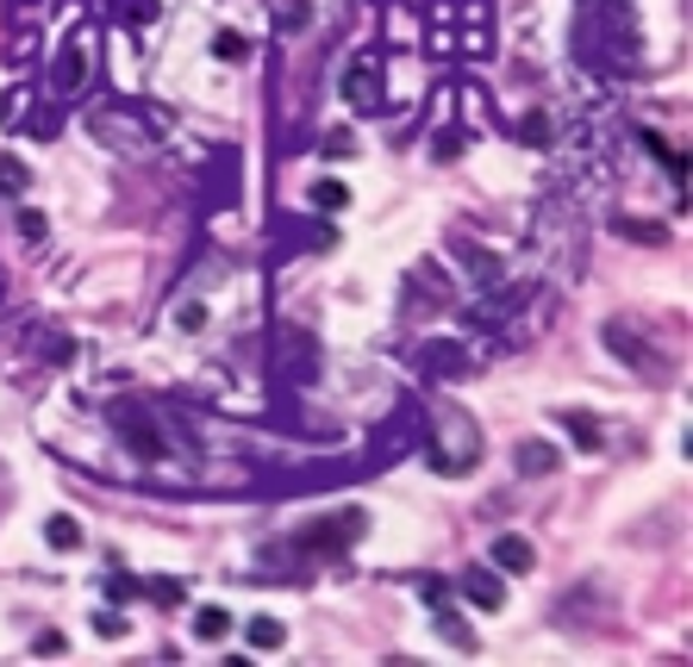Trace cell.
<instances>
[{
    "mask_svg": "<svg viewBox=\"0 0 693 667\" xmlns=\"http://www.w3.org/2000/svg\"><path fill=\"white\" fill-rule=\"evenodd\" d=\"M100 424L119 449L125 480L163 487V493H212V487H244L251 462L226 443V431L182 412L163 393H113L100 405Z\"/></svg>",
    "mask_w": 693,
    "mask_h": 667,
    "instance_id": "cell-1",
    "label": "cell"
},
{
    "mask_svg": "<svg viewBox=\"0 0 693 667\" xmlns=\"http://www.w3.org/2000/svg\"><path fill=\"white\" fill-rule=\"evenodd\" d=\"M569 51H575L581 76L637 81L644 69H650V38H644V13H637V0H575Z\"/></svg>",
    "mask_w": 693,
    "mask_h": 667,
    "instance_id": "cell-2",
    "label": "cell"
},
{
    "mask_svg": "<svg viewBox=\"0 0 693 667\" xmlns=\"http://www.w3.org/2000/svg\"><path fill=\"white\" fill-rule=\"evenodd\" d=\"M369 531V512H331V518H307V524H294L288 536H275V543H263V555H256L251 580H307V574L319 568H338L350 549H356V536Z\"/></svg>",
    "mask_w": 693,
    "mask_h": 667,
    "instance_id": "cell-3",
    "label": "cell"
},
{
    "mask_svg": "<svg viewBox=\"0 0 693 667\" xmlns=\"http://www.w3.org/2000/svg\"><path fill=\"white\" fill-rule=\"evenodd\" d=\"M419 44L431 57L487 63L494 57V7L487 0H431L425 25H419Z\"/></svg>",
    "mask_w": 693,
    "mask_h": 667,
    "instance_id": "cell-4",
    "label": "cell"
},
{
    "mask_svg": "<svg viewBox=\"0 0 693 667\" xmlns=\"http://www.w3.org/2000/svg\"><path fill=\"white\" fill-rule=\"evenodd\" d=\"M88 132H95L107 151L144 163V156H163V144L175 137V113L156 107V100H107V107L88 113Z\"/></svg>",
    "mask_w": 693,
    "mask_h": 667,
    "instance_id": "cell-5",
    "label": "cell"
},
{
    "mask_svg": "<svg viewBox=\"0 0 693 667\" xmlns=\"http://www.w3.org/2000/svg\"><path fill=\"white\" fill-rule=\"evenodd\" d=\"M100 81V25H69L63 51L44 69V100L51 107H81Z\"/></svg>",
    "mask_w": 693,
    "mask_h": 667,
    "instance_id": "cell-6",
    "label": "cell"
},
{
    "mask_svg": "<svg viewBox=\"0 0 693 667\" xmlns=\"http://www.w3.org/2000/svg\"><path fill=\"white\" fill-rule=\"evenodd\" d=\"M419 456H425L431 475H469V468L482 462V431H475V419H462V412L438 405L431 424L419 431Z\"/></svg>",
    "mask_w": 693,
    "mask_h": 667,
    "instance_id": "cell-7",
    "label": "cell"
},
{
    "mask_svg": "<svg viewBox=\"0 0 693 667\" xmlns=\"http://www.w3.org/2000/svg\"><path fill=\"white\" fill-rule=\"evenodd\" d=\"M487 356L469 337H419L413 344V368H419L425 381H469Z\"/></svg>",
    "mask_w": 693,
    "mask_h": 667,
    "instance_id": "cell-8",
    "label": "cell"
},
{
    "mask_svg": "<svg viewBox=\"0 0 693 667\" xmlns=\"http://www.w3.org/2000/svg\"><path fill=\"white\" fill-rule=\"evenodd\" d=\"M600 344L613 349V356H618L625 368H637L644 381H669V356H656V349H650V337H644V324H637V319H613L606 331H600Z\"/></svg>",
    "mask_w": 693,
    "mask_h": 667,
    "instance_id": "cell-9",
    "label": "cell"
},
{
    "mask_svg": "<svg viewBox=\"0 0 693 667\" xmlns=\"http://www.w3.org/2000/svg\"><path fill=\"white\" fill-rule=\"evenodd\" d=\"M382 76H387V57H382V51H356V57H350V69H344L350 113H387V107H394V100H387V88H382Z\"/></svg>",
    "mask_w": 693,
    "mask_h": 667,
    "instance_id": "cell-10",
    "label": "cell"
},
{
    "mask_svg": "<svg viewBox=\"0 0 693 667\" xmlns=\"http://www.w3.org/2000/svg\"><path fill=\"white\" fill-rule=\"evenodd\" d=\"M419 587V599L431 605V624H438V636L450 648H475V630L462 624V611H457V587L443 580V574H425V580H413Z\"/></svg>",
    "mask_w": 693,
    "mask_h": 667,
    "instance_id": "cell-11",
    "label": "cell"
},
{
    "mask_svg": "<svg viewBox=\"0 0 693 667\" xmlns=\"http://www.w3.org/2000/svg\"><path fill=\"white\" fill-rule=\"evenodd\" d=\"M275 356H282V381L288 387H307L319 368H326V356H319V337L312 331H300V324H288L282 337H275Z\"/></svg>",
    "mask_w": 693,
    "mask_h": 667,
    "instance_id": "cell-12",
    "label": "cell"
},
{
    "mask_svg": "<svg viewBox=\"0 0 693 667\" xmlns=\"http://www.w3.org/2000/svg\"><path fill=\"white\" fill-rule=\"evenodd\" d=\"M450 587H457L475 611H501L506 605V587H501V574H494V568H462Z\"/></svg>",
    "mask_w": 693,
    "mask_h": 667,
    "instance_id": "cell-13",
    "label": "cell"
},
{
    "mask_svg": "<svg viewBox=\"0 0 693 667\" xmlns=\"http://www.w3.org/2000/svg\"><path fill=\"white\" fill-rule=\"evenodd\" d=\"M513 468H519V475H531V480H538V475H557V468H562V456H557V449H550V443L525 437L519 449H513Z\"/></svg>",
    "mask_w": 693,
    "mask_h": 667,
    "instance_id": "cell-14",
    "label": "cell"
},
{
    "mask_svg": "<svg viewBox=\"0 0 693 667\" xmlns=\"http://www.w3.org/2000/svg\"><path fill=\"white\" fill-rule=\"evenodd\" d=\"M494 568H506V574H525V568H538V549L525 543V536H494Z\"/></svg>",
    "mask_w": 693,
    "mask_h": 667,
    "instance_id": "cell-15",
    "label": "cell"
},
{
    "mask_svg": "<svg viewBox=\"0 0 693 667\" xmlns=\"http://www.w3.org/2000/svg\"><path fill=\"white\" fill-rule=\"evenodd\" d=\"M107 13H113L119 25H132V32H144V25H156V0H100Z\"/></svg>",
    "mask_w": 693,
    "mask_h": 667,
    "instance_id": "cell-16",
    "label": "cell"
},
{
    "mask_svg": "<svg viewBox=\"0 0 693 667\" xmlns=\"http://www.w3.org/2000/svg\"><path fill=\"white\" fill-rule=\"evenodd\" d=\"M194 636H200V643H226L231 636V611L226 605H200L194 611Z\"/></svg>",
    "mask_w": 693,
    "mask_h": 667,
    "instance_id": "cell-17",
    "label": "cell"
},
{
    "mask_svg": "<svg viewBox=\"0 0 693 667\" xmlns=\"http://www.w3.org/2000/svg\"><path fill=\"white\" fill-rule=\"evenodd\" d=\"M244 636H251V648H282V643H288L282 618H270V611H256L251 624H244Z\"/></svg>",
    "mask_w": 693,
    "mask_h": 667,
    "instance_id": "cell-18",
    "label": "cell"
},
{
    "mask_svg": "<svg viewBox=\"0 0 693 667\" xmlns=\"http://www.w3.org/2000/svg\"><path fill=\"white\" fill-rule=\"evenodd\" d=\"M25 188H32V169H25V163H13V156H0V200H13V207H20Z\"/></svg>",
    "mask_w": 693,
    "mask_h": 667,
    "instance_id": "cell-19",
    "label": "cell"
},
{
    "mask_svg": "<svg viewBox=\"0 0 693 667\" xmlns=\"http://www.w3.org/2000/svg\"><path fill=\"white\" fill-rule=\"evenodd\" d=\"M44 543H51V549H81V524L69 512L44 518Z\"/></svg>",
    "mask_w": 693,
    "mask_h": 667,
    "instance_id": "cell-20",
    "label": "cell"
},
{
    "mask_svg": "<svg viewBox=\"0 0 693 667\" xmlns=\"http://www.w3.org/2000/svg\"><path fill=\"white\" fill-rule=\"evenodd\" d=\"M562 424H569V437H575L581 449H606V437H600V419H594V412H562Z\"/></svg>",
    "mask_w": 693,
    "mask_h": 667,
    "instance_id": "cell-21",
    "label": "cell"
},
{
    "mask_svg": "<svg viewBox=\"0 0 693 667\" xmlns=\"http://www.w3.org/2000/svg\"><path fill=\"white\" fill-rule=\"evenodd\" d=\"M100 592H107V599H119V605H125V599H138V592H144V587H138V580H132V574H125V568H107V574H100Z\"/></svg>",
    "mask_w": 693,
    "mask_h": 667,
    "instance_id": "cell-22",
    "label": "cell"
},
{
    "mask_svg": "<svg viewBox=\"0 0 693 667\" xmlns=\"http://www.w3.org/2000/svg\"><path fill=\"white\" fill-rule=\"evenodd\" d=\"M312 207L344 212V207H350V188H344V181H312Z\"/></svg>",
    "mask_w": 693,
    "mask_h": 667,
    "instance_id": "cell-23",
    "label": "cell"
},
{
    "mask_svg": "<svg viewBox=\"0 0 693 667\" xmlns=\"http://www.w3.org/2000/svg\"><path fill=\"white\" fill-rule=\"evenodd\" d=\"M13 231H20L25 244H44V231H51V219H44V212H32V207H20V212H13Z\"/></svg>",
    "mask_w": 693,
    "mask_h": 667,
    "instance_id": "cell-24",
    "label": "cell"
},
{
    "mask_svg": "<svg viewBox=\"0 0 693 667\" xmlns=\"http://www.w3.org/2000/svg\"><path fill=\"white\" fill-rule=\"evenodd\" d=\"M32 57H38V32H32V25H25L20 38L7 44V63H13V69H25V63H32Z\"/></svg>",
    "mask_w": 693,
    "mask_h": 667,
    "instance_id": "cell-25",
    "label": "cell"
},
{
    "mask_svg": "<svg viewBox=\"0 0 693 667\" xmlns=\"http://www.w3.org/2000/svg\"><path fill=\"white\" fill-rule=\"evenodd\" d=\"M144 592H151L156 605L169 611V605H182V599H188V587H182V580H144Z\"/></svg>",
    "mask_w": 693,
    "mask_h": 667,
    "instance_id": "cell-26",
    "label": "cell"
},
{
    "mask_svg": "<svg viewBox=\"0 0 693 667\" xmlns=\"http://www.w3.org/2000/svg\"><path fill=\"white\" fill-rule=\"evenodd\" d=\"M513 132H519L525 144H550V137H557V132H550V119H543V113H525L519 125H513Z\"/></svg>",
    "mask_w": 693,
    "mask_h": 667,
    "instance_id": "cell-27",
    "label": "cell"
},
{
    "mask_svg": "<svg viewBox=\"0 0 693 667\" xmlns=\"http://www.w3.org/2000/svg\"><path fill=\"white\" fill-rule=\"evenodd\" d=\"M212 57H226V63H244V38H238V32H219V38H212Z\"/></svg>",
    "mask_w": 693,
    "mask_h": 667,
    "instance_id": "cell-28",
    "label": "cell"
},
{
    "mask_svg": "<svg viewBox=\"0 0 693 667\" xmlns=\"http://www.w3.org/2000/svg\"><path fill=\"white\" fill-rule=\"evenodd\" d=\"M95 630H100V636H125V618H113V611H95Z\"/></svg>",
    "mask_w": 693,
    "mask_h": 667,
    "instance_id": "cell-29",
    "label": "cell"
},
{
    "mask_svg": "<svg viewBox=\"0 0 693 667\" xmlns=\"http://www.w3.org/2000/svg\"><path fill=\"white\" fill-rule=\"evenodd\" d=\"M32 648H38V655H63V636H57V630H44V636H38Z\"/></svg>",
    "mask_w": 693,
    "mask_h": 667,
    "instance_id": "cell-30",
    "label": "cell"
},
{
    "mask_svg": "<svg viewBox=\"0 0 693 667\" xmlns=\"http://www.w3.org/2000/svg\"><path fill=\"white\" fill-rule=\"evenodd\" d=\"M7 119H13V95H0V125H7Z\"/></svg>",
    "mask_w": 693,
    "mask_h": 667,
    "instance_id": "cell-31",
    "label": "cell"
},
{
    "mask_svg": "<svg viewBox=\"0 0 693 667\" xmlns=\"http://www.w3.org/2000/svg\"><path fill=\"white\" fill-rule=\"evenodd\" d=\"M0 505H7V475H0Z\"/></svg>",
    "mask_w": 693,
    "mask_h": 667,
    "instance_id": "cell-32",
    "label": "cell"
}]
</instances>
